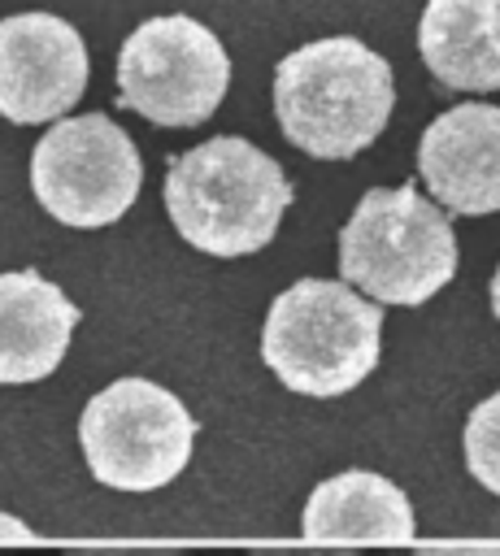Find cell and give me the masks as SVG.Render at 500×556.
Listing matches in <instances>:
<instances>
[{"label":"cell","instance_id":"1","mask_svg":"<svg viewBox=\"0 0 500 556\" xmlns=\"http://www.w3.org/2000/svg\"><path fill=\"white\" fill-rule=\"evenodd\" d=\"M283 165L239 135L204 139L165 165V213L204 256L261 252L291 208Z\"/></svg>","mask_w":500,"mask_h":556},{"label":"cell","instance_id":"2","mask_svg":"<svg viewBox=\"0 0 500 556\" xmlns=\"http://www.w3.org/2000/svg\"><path fill=\"white\" fill-rule=\"evenodd\" d=\"M391 65L352 35L313 39L274 70V117L300 152L348 161L365 152L391 122Z\"/></svg>","mask_w":500,"mask_h":556},{"label":"cell","instance_id":"3","mask_svg":"<svg viewBox=\"0 0 500 556\" xmlns=\"http://www.w3.org/2000/svg\"><path fill=\"white\" fill-rule=\"evenodd\" d=\"M378 352L383 308L339 278H300L265 313L261 356L296 395H348L374 374Z\"/></svg>","mask_w":500,"mask_h":556},{"label":"cell","instance_id":"4","mask_svg":"<svg viewBox=\"0 0 500 556\" xmlns=\"http://www.w3.org/2000/svg\"><path fill=\"white\" fill-rule=\"evenodd\" d=\"M457 274V235L413 182L370 187L339 230V282L374 304L417 308Z\"/></svg>","mask_w":500,"mask_h":556},{"label":"cell","instance_id":"5","mask_svg":"<svg viewBox=\"0 0 500 556\" xmlns=\"http://www.w3.org/2000/svg\"><path fill=\"white\" fill-rule=\"evenodd\" d=\"M78 443L96 482L113 491H161L191 460L196 417L174 391L130 374L87 400Z\"/></svg>","mask_w":500,"mask_h":556},{"label":"cell","instance_id":"6","mask_svg":"<svg viewBox=\"0 0 500 556\" xmlns=\"http://www.w3.org/2000/svg\"><path fill=\"white\" fill-rule=\"evenodd\" d=\"M230 87L222 39L187 17L161 13L135 26L117 52V104L157 126H200Z\"/></svg>","mask_w":500,"mask_h":556},{"label":"cell","instance_id":"7","mask_svg":"<svg viewBox=\"0 0 500 556\" xmlns=\"http://www.w3.org/2000/svg\"><path fill=\"white\" fill-rule=\"evenodd\" d=\"M143 161L109 113L61 117L30 152V191L48 217L78 230L113 226L139 195Z\"/></svg>","mask_w":500,"mask_h":556},{"label":"cell","instance_id":"8","mask_svg":"<svg viewBox=\"0 0 500 556\" xmlns=\"http://www.w3.org/2000/svg\"><path fill=\"white\" fill-rule=\"evenodd\" d=\"M87 43L65 17L30 9L0 22V117L61 122L87 91Z\"/></svg>","mask_w":500,"mask_h":556},{"label":"cell","instance_id":"9","mask_svg":"<svg viewBox=\"0 0 500 556\" xmlns=\"http://www.w3.org/2000/svg\"><path fill=\"white\" fill-rule=\"evenodd\" d=\"M417 174L448 213H500V109L474 100L439 113L417 139Z\"/></svg>","mask_w":500,"mask_h":556},{"label":"cell","instance_id":"10","mask_svg":"<svg viewBox=\"0 0 500 556\" xmlns=\"http://www.w3.org/2000/svg\"><path fill=\"white\" fill-rule=\"evenodd\" d=\"M78 330V304L39 269L0 274V387L57 374Z\"/></svg>","mask_w":500,"mask_h":556},{"label":"cell","instance_id":"11","mask_svg":"<svg viewBox=\"0 0 500 556\" xmlns=\"http://www.w3.org/2000/svg\"><path fill=\"white\" fill-rule=\"evenodd\" d=\"M304 534L326 547H396L413 534V504L409 495L370 469H348L313 486L304 504Z\"/></svg>","mask_w":500,"mask_h":556},{"label":"cell","instance_id":"12","mask_svg":"<svg viewBox=\"0 0 500 556\" xmlns=\"http://www.w3.org/2000/svg\"><path fill=\"white\" fill-rule=\"evenodd\" d=\"M417 52L452 91H500V0H426Z\"/></svg>","mask_w":500,"mask_h":556},{"label":"cell","instance_id":"13","mask_svg":"<svg viewBox=\"0 0 500 556\" xmlns=\"http://www.w3.org/2000/svg\"><path fill=\"white\" fill-rule=\"evenodd\" d=\"M461 452H465V469L491 491L500 495V391L487 395L470 421H465V434H461Z\"/></svg>","mask_w":500,"mask_h":556},{"label":"cell","instance_id":"14","mask_svg":"<svg viewBox=\"0 0 500 556\" xmlns=\"http://www.w3.org/2000/svg\"><path fill=\"white\" fill-rule=\"evenodd\" d=\"M61 556H183L170 547H78V552H61Z\"/></svg>","mask_w":500,"mask_h":556},{"label":"cell","instance_id":"15","mask_svg":"<svg viewBox=\"0 0 500 556\" xmlns=\"http://www.w3.org/2000/svg\"><path fill=\"white\" fill-rule=\"evenodd\" d=\"M413 556H500V543H461V547H417Z\"/></svg>","mask_w":500,"mask_h":556},{"label":"cell","instance_id":"16","mask_svg":"<svg viewBox=\"0 0 500 556\" xmlns=\"http://www.w3.org/2000/svg\"><path fill=\"white\" fill-rule=\"evenodd\" d=\"M9 543H30V530H26L17 517L0 513V547H9Z\"/></svg>","mask_w":500,"mask_h":556},{"label":"cell","instance_id":"17","mask_svg":"<svg viewBox=\"0 0 500 556\" xmlns=\"http://www.w3.org/2000/svg\"><path fill=\"white\" fill-rule=\"evenodd\" d=\"M491 313H496V321H500V265H496V274H491Z\"/></svg>","mask_w":500,"mask_h":556}]
</instances>
